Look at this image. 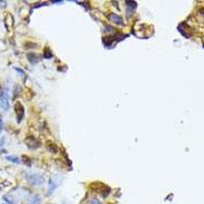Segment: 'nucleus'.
Segmentation results:
<instances>
[{"mask_svg":"<svg viewBox=\"0 0 204 204\" xmlns=\"http://www.w3.org/2000/svg\"><path fill=\"white\" fill-rule=\"evenodd\" d=\"M48 183H49L48 184V195H51L52 192L56 189V185H55V182L52 179H50Z\"/></svg>","mask_w":204,"mask_h":204,"instance_id":"6","label":"nucleus"},{"mask_svg":"<svg viewBox=\"0 0 204 204\" xmlns=\"http://www.w3.org/2000/svg\"><path fill=\"white\" fill-rule=\"evenodd\" d=\"M108 19H110L111 22H113V23L117 24V25H121V26H124V21L123 19H121L119 15H115V13H110V15H108Z\"/></svg>","mask_w":204,"mask_h":204,"instance_id":"5","label":"nucleus"},{"mask_svg":"<svg viewBox=\"0 0 204 204\" xmlns=\"http://www.w3.org/2000/svg\"><path fill=\"white\" fill-rule=\"evenodd\" d=\"M27 57L30 60V62L33 63V65H35V63H37L38 61H39V57H38L35 53H29V54L27 55Z\"/></svg>","mask_w":204,"mask_h":204,"instance_id":"7","label":"nucleus"},{"mask_svg":"<svg viewBox=\"0 0 204 204\" xmlns=\"http://www.w3.org/2000/svg\"><path fill=\"white\" fill-rule=\"evenodd\" d=\"M90 204H102V203L99 201V200H97V199H93V200H92V201H91V203H90Z\"/></svg>","mask_w":204,"mask_h":204,"instance_id":"13","label":"nucleus"},{"mask_svg":"<svg viewBox=\"0 0 204 204\" xmlns=\"http://www.w3.org/2000/svg\"><path fill=\"white\" fill-rule=\"evenodd\" d=\"M41 201H40V197L39 196H35L32 200H30V203L29 204H40Z\"/></svg>","mask_w":204,"mask_h":204,"instance_id":"10","label":"nucleus"},{"mask_svg":"<svg viewBox=\"0 0 204 204\" xmlns=\"http://www.w3.org/2000/svg\"><path fill=\"white\" fill-rule=\"evenodd\" d=\"M3 199H4V200H5V201H6V202H8V203H10V204H15V202H13V201H11V199H10V198L8 197V196H4V197H3Z\"/></svg>","mask_w":204,"mask_h":204,"instance_id":"12","label":"nucleus"},{"mask_svg":"<svg viewBox=\"0 0 204 204\" xmlns=\"http://www.w3.org/2000/svg\"><path fill=\"white\" fill-rule=\"evenodd\" d=\"M47 148H48V150H49L50 152H52V153H56L57 152V147L53 143H51V142H48L47 143Z\"/></svg>","mask_w":204,"mask_h":204,"instance_id":"8","label":"nucleus"},{"mask_svg":"<svg viewBox=\"0 0 204 204\" xmlns=\"http://www.w3.org/2000/svg\"><path fill=\"white\" fill-rule=\"evenodd\" d=\"M2 128H3V121H2V119H1V117H0V133L2 131Z\"/></svg>","mask_w":204,"mask_h":204,"instance_id":"14","label":"nucleus"},{"mask_svg":"<svg viewBox=\"0 0 204 204\" xmlns=\"http://www.w3.org/2000/svg\"><path fill=\"white\" fill-rule=\"evenodd\" d=\"M15 114H17V123H21L24 117V113H25V111H24V106L21 102H17L15 104Z\"/></svg>","mask_w":204,"mask_h":204,"instance_id":"3","label":"nucleus"},{"mask_svg":"<svg viewBox=\"0 0 204 204\" xmlns=\"http://www.w3.org/2000/svg\"><path fill=\"white\" fill-rule=\"evenodd\" d=\"M26 178L34 186H40L44 182V178L40 175H36V173H30V175L26 176Z\"/></svg>","mask_w":204,"mask_h":204,"instance_id":"2","label":"nucleus"},{"mask_svg":"<svg viewBox=\"0 0 204 204\" xmlns=\"http://www.w3.org/2000/svg\"><path fill=\"white\" fill-rule=\"evenodd\" d=\"M7 160L11 161V162H15V163H19V159L15 156H7L6 157Z\"/></svg>","mask_w":204,"mask_h":204,"instance_id":"11","label":"nucleus"},{"mask_svg":"<svg viewBox=\"0 0 204 204\" xmlns=\"http://www.w3.org/2000/svg\"><path fill=\"white\" fill-rule=\"evenodd\" d=\"M127 6L129 7L131 10H134V9L137 7V2H135V1H131V0H129V1H127Z\"/></svg>","mask_w":204,"mask_h":204,"instance_id":"9","label":"nucleus"},{"mask_svg":"<svg viewBox=\"0 0 204 204\" xmlns=\"http://www.w3.org/2000/svg\"><path fill=\"white\" fill-rule=\"evenodd\" d=\"M0 105L4 110H7L9 108V95L7 89L3 90L0 93Z\"/></svg>","mask_w":204,"mask_h":204,"instance_id":"1","label":"nucleus"},{"mask_svg":"<svg viewBox=\"0 0 204 204\" xmlns=\"http://www.w3.org/2000/svg\"><path fill=\"white\" fill-rule=\"evenodd\" d=\"M6 5V2L5 1H0V7H4Z\"/></svg>","mask_w":204,"mask_h":204,"instance_id":"15","label":"nucleus"},{"mask_svg":"<svg viewBox=\"0 0 204 204\" xmlns=\"http://www.w3.org/2000/svg\"><path fill=\"white\" fill-rule=\"evenodd\" d=\"M3 204H4V203H3Z\"/></svg>","mask_w":204,"mask_h":204,"instance_id":"16","label":"nucleus"},{"mask_svg":"<svg viewBox=\"0 0 204 204\" xmlns=\"http://www.w3.org/2000/svg\"><path fill=\"white\" fill-rule=\"evenodd\" d=\"M26 143H27L28 147L31 148V149H36V148L39 147V142L35 139L34 137H28L26 139Z\"/></svg>","mask_w":204,"mask_h":204,"instance_id":"4","label":"nucleus"}]
</instances>
